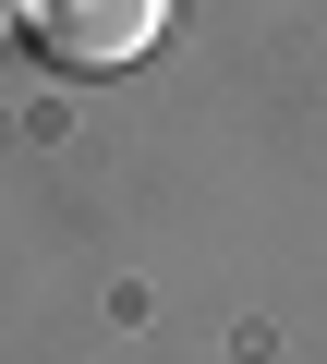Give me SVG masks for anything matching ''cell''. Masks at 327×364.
Listing matches in <instances>:
<instances>
[{"instance_id":"obj_1","label":"cell","mask_w":327,"mask_h":364,"mask_svg":"<svg viewBox=\"0 0 327 364\" xmlns=\"http://www.w3.org/2000/svg\"><path fill=\"white\" fill-rule=\"evenodd\" d=\"M13 25L61 73H133L157 37H170V0H13Z\"/></svg>"}]
</instances>
